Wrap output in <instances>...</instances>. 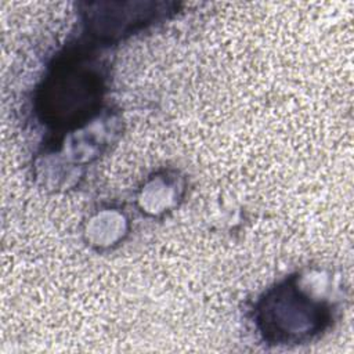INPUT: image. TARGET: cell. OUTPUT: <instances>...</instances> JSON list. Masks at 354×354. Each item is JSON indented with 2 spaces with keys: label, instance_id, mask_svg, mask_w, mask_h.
<instances>
[{
  "label": "cell",
  "instance_id": "6da1fadb",
  "mask_svg": "<svg viewBox=\"0 0 354 354\" xmlns=\"http://www.w3.org/2000/svg\"><path fill=\"white\" fill-rule=\"evenodd\" d=\"M82 39L68 44L48 65L33 100L36 118L54 134L82 129L104 106L106 72Z\"/></svg>",
  "mask_w": 354,
  "mask_h": 354
},
{
  "label": "cell",
  "instance_id": "7a4b0ae2",
  "mask_svg": "<svg viewBox=\"0 0 354 354\" xmlns=\"http://www.w3.org/2000/svg\"><path fill=\"white\" fill-rule=\"evenodd\" d=\"M332 308L325 297L308 289L306 275L297 272L264 290L252 307V318L264 342L301 344L330 325Z\"/></svg>",
  "mask_w": 354,
  "mask_h": 354
}]
</instances>
